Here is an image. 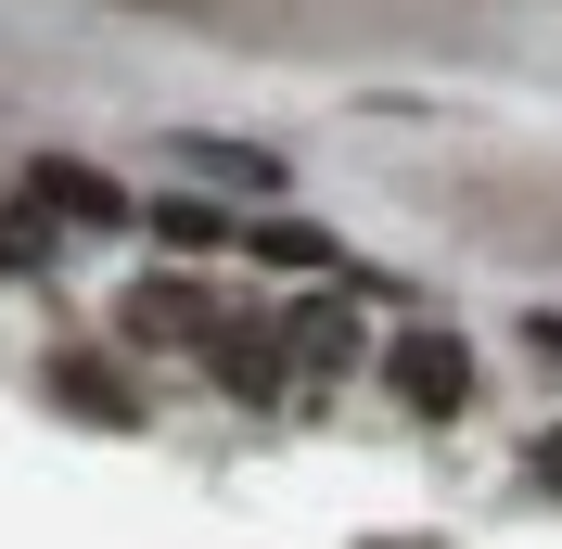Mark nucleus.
I'll list each match as a JSON object with an SVG mask.
<instances>
[{"instance_id": "obj_1", "label": "nucleus", "mask_w": 562, "mask_h": 549, "mask_svg": "<svg viewBox=\"0 0 562 549\" xmlns=\"http://www.w3.org/2000/svg\"><path fill=\"white\" fill-rule=\"evenodd\" d=\"M384 383L409 396L422 422H460V410H473V345H448V333H396Z\"/></svg>"}, {"instance_id": "obj_4", "label": "nucleus", "mask_w": 562, "mask_h": 549, "mask_svg": "<svg viewBox=\"0 0 562 549\" xmlns=\"http://www.w3.org/2000/svg\"><path fill=\"white\" fill-rule=\"evenodd\" d=\"M256 256H269V269H319L333 243H319V231H294V217H269V231H256Z\"/></svg>"}, {"instance_id": "obj_3", "label": "nucleus", "mask_w": 562, "mask_h": 549, "mask_svg": "<svg viewBox=\"0 0 562 549\" xmlns=\"http://www.w3.org/2000/svg\"><path fill=\"white\" fill-rule=\"evenodd\" d=\"M179 154H192V167H205V179H256V192H269V154H244V141H179Z\"/></svg>"}, {"instance_id": "obj_5", "label": "nucleus", "mask_w": 562, "mask_h": 549, "mask_svg": "<svg viewBox=\"0 0 562 549\" xmlns=\"http://www.w3.org/2000/svg\"><path fill=\"white\" fill-rule=\"evenodd\" d=\"M525 460H537V485H562V422H550V435L525 447Z\"/></svg>"}, {"instance_id": "obj_2", "label": "nucleus", "mask_w": 562, "mask_h": 549, "mask_svg": "<svg viewBox=\"0 0 562 549\" xmlns=\"http://www.w3.org/2000/svg\"><path fill=\"white\" fill-rule=\"evenodd\" d=\"M26 192H38L52 217H65V231H115V217H128V192H115L103 167H77V154H52V167H38Z\"/></svg>"}]
</instances>
